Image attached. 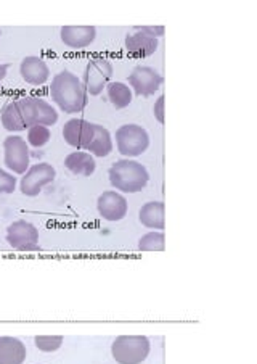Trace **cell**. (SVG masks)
<instances>
[{"mask_svg": "<svg viewBox=\"0 0 257 364\" xmlns=\"http://www.w3.org/2000/svg\"><path fill=\"white\" fill-rule=\"evenodd\" d=\"M52 100L57 103L65 113L75 114L82 112L89 103V95L85 92L81 80L68 70L60 71L50 82Z\"/></svg>", "mask_w": 257, "mask_h": 364, "instance_id": "1", "label": "cell"}, {"mask_svg": "<svg viewBox=\"0 0 257 364\" xmlns=\"http://www.w3.org/2000/svg\"><path fill=\"white\" fill-rule=\"evenodd\" d=\"M109 182L116 189L126 193L142 192L150 181V173L142 163L133 160H119L108 171Z\"/></svg>", "mask_w": 257, "mask_h": 364, "instance_id": "2", "label": "cell"}, {"mask_svg": "<svg viewBox=\"0 0 257 364\" xmlns=\"http://www.w3.org/2000/svg\"><path fill=\"white\" fill-rule=\"evenodd\" d=\"M150 350V341L145 336H119L111 345V355L118 364H142Z\"/></svg>", "mask_w": 257, "mask_h": 364, "instance_id": "3", "label": "cell"}, {"mask_svg": "<svg viewBox=\"0 0 257 364\" xmlns=\"http://www.w3.org/2000/svg\"><path fill=\"white\" fill-rule=\"evenodd\" d=\"M116 147L122 156L133 159L145 154L150 147V134L138 124H124L116 131Z\"/></svg>", "mask_w": 257, "mask_h": 364, "instance_id": "4", "label": "cell"}, {"mask_svg": "<svg viewBox=\"0 0 257 364\" xmlns=\"http://www.w3.org/2000/svg\"><path fill=\"white\" fill-rule=\"evenodd\" d=\"M16 102L28 129L31 126L38 124L47 127L57 124L58 112L55 110L47 100L39 99V97H24V99H20Z\"/></svg>", "mask_w": 257, "mask_h": 364, "instance_id": "5", "label": "cell"}, {"mask_svg": "<svg viewBox=\"0 0 257 364\" xmlns=\"http://www.w3.org/2000/svg\"><path fill=\"white\" fill-rule=\"evenodd\" d=\"M55 178H57V169L50 163H38V165L29 166L28 171L23 174L20 191L26 197H38L45 186L52 184Z\"/></svg>", "mask_w": 257, "mask_h": 364, "instance_id": "6", "label": "cell"}, {"mask_svg": "<svg viewBox=\"0 0 257 364\" xmlns=\"http://www.w3.org/2000/svg\"><path fill=\"white\" fill-rule=\"evenodd\" d=\"M113 77V65L105 58L90 60L84 71V89L87 95L97 97L103 92Z\"/></svg>", "mask_w": 257, "mask_h": 364, "instance_id": "7", "label": "cell"}, {"mask_svg": "<svg viewBox=\"0 0 257 364\" xmlns=\"http://www.w3.org/2000/svg\"><path fill=\"white\" fill-rule=\"evenodd\" d=\"M9 245L18 252L39 250V230L26 220L13 221L7 229Z\"/></svg>", "mask_w": 257, "mask_h": 364, "instance_id": "8", "label": "cell"}, {"mask_svg": "<svg viewBox=\"0 0 257 364\" xmlns=\"http://www.w3.org/2000/svg\"><path fill=\"white\" fill-rule=\"evenodd\" d=\"M29 145L21 136H9L4 141V163L11 173L24 174L29 169Z\"/></svg>", "mask_w": 257, "mask_h": 364, "instance_id": "9", "label": "cell"}, {"mask_svg": "<svg viewBox=\"0 0 257 364\" xmlns=\"http://www.w3.org/2000/svg\"><path fill=\"white\" fill-rule=\"evenodd\" d=\"M163 76L159 75V71L153 66L138 65L132 70L131 75L127 77L128 86L133 89L136 95L140 97H151L155 95L159 87L163 86Z\"/></svg>", "mask_w": 257, "mask_h": 364, "instance_id": "10", "label": "cell"}, {"mask_svg": "<svg viewBox=\"0 0 257 364\" xmlns=\"http://www.w3.org/2000/svg\"><path fill=\"white\" fill-rule=\"evenodd\" d=\"M95 134V124L81 118H72L63 126L65 142L76 149H87Z\"/></svg>", "mask_w": 257, "mask_h": 364, "instance_id": "11", "label": "cell"}, {"mask_svg": "<svg viewBox=\"0 0 257 364\" xmlns=\"http://www.w3.org/2000/svg\"><path fill=\"white\" fill-rule=\"evenodd\" d=\"M97 210H99L103 220L116 223L124 220L128 211V203L121 193L116 191H106L97 200Z\"/></svg>", "mask_w": 257, "mask_h": 364, "instance_id": "12", "label": "cell"}, {"mask_svg": "<svg viewBox=\"0 0 257 364\" xmlns=\"http://www.w3.org/2000/svg\"><path fill=\"white\" fill-rule=\"evenodd\" d=\"M21 77L29 86H44L50 77V70L44 60L39 57H26L20 65Z\"/></svg>", "mask_w": 257, "mask_h": 364, "instance_id": "13", "label": "cell"}, {"mask_svg": "<svg viewBox=\"0 0 257 364\" xmlns=\"http://www.w3.org/2000/svg\"><path fill=\"white\" fill-rule=\"evenodd\" d=\"M63 44L70 48H85L97 38L95 26H63L60 31Z\"/></svg>", "mask_w": 257, "mask_h": 364, "instance_id": "14", "label": "cell"}, {"mask_svg": "<svg viewBox=\"0 0 257 364\" xmlns=\"http://www.w3.org/2000/svg\"><path fill=\"white\" fill-rule=\"evenodd\" d=\"M126 48L131 55L137 58H145L153 55L158 50V39L145 34L142 31L127 34Z\"/></svg>", "mask_w": 257, "mask_h": 364, "instance_id": "15", "label": "cell"}, {"mask_svg": "<svg viewBox=\"0 0 257 364\" xmlns=\"http://www.w3.org/2000/svg\"><path fill=\"white\" fill-rule=\"evenodd\" d=\"M28 351L15 337H0V364H23Z\"/></svg>", "mask_w": 257, "mask_h": 364, "instance_id": "16", "label": "cell"}, {"mask_svg": "<svg viewBox=\"0 0 257 364\" xmlns=\"http://www.w3.org/2000/svg\"><path fill=\"white\" fill-rule=\"evenodd\" d=\"M164 203L163 202H148L140 208L138 220L145 228L153 230H164L166 228V218H164Z\"/></svg>", "mask_w": 257, "mask_h": 364, "instance_id": "17", "label": "cell"}, {"mask_svg": "<svg viewBox=\"0 0 257 364\" xmlns=\"http://www.w3.org/2000/svg\"><path fill=\"white\" fill-rule=\"evenodd\" d=\"M65 168L76 176H92L97 169L95 159L89 151H72L65 159Z\"/></svg>", "mask_w": 257, "mask_h": 364, "instance_id": "18", "label": "cell"}, {"mask_svg": "<svg viewBox=\"0 0 257 364\" xmlns=\"http://www.w3.org/2000/svg\"><path fill=\"white\" fill-rule=\"evenodd\" d=\"M92 156H97V159H103V156H108L113 151V137L111 132H109L106 127L100 124H95V134L92 142L87 145V149Z\"/></svg>", "mask_w": 257, "mask_h": 364, "instance_id": "19", "label": "cell"}, {"mask_svg": "<svg viewBox=\"0 0 257 364\" xmlns=\"http://www.w3.org/2000/svg\"><path fill=\"white\" fill-rule=\"evenodd\" d=\"M0 123H2V126L9 132H21L28 129L16 100L10 102L9 105H5L2 113H0Z\"/></svg>", "mask_w": 257, "mask_h": 364, "instance_id": "20", "label": "cell"}, {"mask_svg": "<svg viewBox=\"0 0 257 364\" xmlns=\"http://www.w3.org/2000/svg\"><path fill=\"white\" fill-rule=\"evenodd\" d=\"M106 94L109 102L113 103V107L116 110H122V108H127L131 105V102L133 99V94L131 87L124 82H109L106 86Z\"/></svg>", "mask_w": 257, "mask_h": 364, "instance_id": "21", "label": "cell"}, {"mask_svg": "<svg viewBox=\"0 0 257 364\" xmlns=\"http://www.w3.org/2000/svg\"><path fill=\"white\" fill-rule=\"evenodd\" d=\"M164 248H166V235L163 230H153L138 240V250L142 252H164Z\"/></svg>", "mask_w": 257, "mask_h": 364, "instance_id": "22", "label": "cell"}, {"mask_svg": "<svg viewBox=\"0 0 257 364\" xmlns=\"http://www.w3.org/2000/svg\"><path fill=\"white\" fill-rule=\"evenodd\" d=\"M52 132L47 126H31L28 129V145L34 149H40L50 141Z\"/></svg>", "mask_w": 257, "mask_h": 364, "instance_id": "23", "label": "cell"}, {"mask_svg": "<svg viewBox=\"0 0 257 364\" xmlns=\"http://www.w3.org/2000/svg\"><path fill=\"white\" fill-rule=\"evenodd\" d=\"M35 347L45 353H52L57 351L61 345H63V337L61 336H38L34 338Z\"/></svg>", "mask_w": 257, "mask_h": 364, "instance_id": "24", "label": "cell"}, {"mask_svg": "<svg viewBox=\"0 0 257 364\" xmlns=\"http://www.w3.org/2000/svg\"><path fill=\"white\" fill-rule=\"evenodd\" d=\"M18 181L11 173L0 169V193H13L16 191Z\"/></svg>", "mask_w": 257, "mask_h": 364, "instance_id": "25", "label": "cell"}, {"mask_svg": "<svg viewBox=\"0 0 257 364\" xmlns=\"http://www.w3.org/2000/svg\"><path fill=\"white\" fill-rule=\"evenodd\" d=\"M137 31H142L145 34L151 36V38H161V36H164V33H166V28L164 26H136Z\"/></svg>", "mask_w": 257, "mask_h": 364, "instance_id": "26", "label": "cell"}, {"mask_svg": "<svg viewBox=\"0 0 257 364\" xmlns=\"http://www.w3.org/2000/svg\"><path fill=\"white\" fill-rule=\"evenodd\" d=\"M153 114L158 123H164V95H159L158 100L155 102V107H153Z\"/></svg>", "mask_w": 257, "mask_h": 364, "instance_id": "27", "label": "cell"}, {"mask_svg": "<svg viewBox=\"0 0 257 364\" xmlns=\"http://www.w3.org/2000/svg\"><path fill=\"white\" fill-rule=\"evenodd\" d=\"M9 68H10V65H7V63L0 65V82H2V81L5 80V76H7Z\"/></svg>", "mask_w": 257, "mask_h": 364, "instance_id": "28", "label": "cell"}, {"mask_svg": "<svg viewBox=\"0 0 257 364\" xmlns=\"http://www.w3.org/2000/svg\"><path fill=\"white\" fill-rule=\"evenodd\" d=\"M0 36H2V31H0Z\"/></svg>", "mask_w": 257, "mask_h": 364, "instance_id": "29", "label": "cell"}]
</instances>
